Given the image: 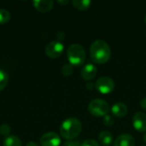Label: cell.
<instances>
[{
  "mask_svg": "<svg viewBox=\"0 0 146 146\" xmlns=\"http://www.w3.org/2000/svg\"><path fill=\"white\" fill-rule=\"evenodd\" d=\"M140 106H141L142 109H144V110H146V98H143V99L141 100V102H140Z\"/></svg>",
  "mask_w": 146,
  "mask_h": 146,
  "instance_id": "603a6c76",
  "label": "cell"
},
{
  "mask_svg": "<svg viewBox=\"0 0 146 146\" xmlns=\"http://www.w3.org/2000/svg\"><path fill=\"white\" fill-rule=\"evenodd\" d=\"M144 141L146 143V133L145 134V136H144Z\"/></svg>",
  "mask_w": 146,
  "mask_h": 146,
  "instance_id": "4316f807",
  "label": "cell"
},
{
  "mask_svg": "<svg viewBox=\"0 0 146 146\" xmlns=\"http://www.w3.org/2000/svg\"><path fill=\"white\" fill-rule=\"evenodd\" d=\"M93 86H95L92 82H89V83H87L86 84V88L88 89V90H92L93 89Z\"/></svg>",
  "mask_w": 146,
  "mask_h": 146,
  "instance_id": "cb8c5ba5",
  "label": "cell"
},
{
  "mask_svg": "<svg viewBox=\"0 0 146 146\" xmlns=\"http://www.w3.org/2000/svg\"><path fill=\"white\" fill-rule=\"evenodd\" d=\"M8 81H9L8 74L4 70L0 69V92L5 88V86L8 84Z\"/></svg>",
  "mask_w": 146,
  "mask_h": 146,
  "instance_id": "2e32d148",
  "label": "cell"
},
{
  "mask_svg": "<svg viewBox=\"0 0 146 146\" xmlns=\"http://www.w3.org/2000/svg\"><path fill=\"white\" fill-rule=\"evenodd\" d=\"M10 127L8 125V124H2L0 126V133L2 135L5 136V137H8L9 136V133H10Z\"/></svg>",
  "mask_w": 146,
  "mask_h": 146,
  "instance_id": "ffe728a7",
  "label": "cell"
},
{
  "mask_svg": "<svg viewBox=\"0 0 146 146\" xmlns=\"http://www.w3.org/2000/svg\"><path fill=\"white\" fill-rule=\"evenodd\" d=\"M27 146H39L38 144H37L36 142H33V141H30L27 144Z\"/></svg>",
  "mask_w": 146,
  "mask_h": 146,
  "instance_id": "d4e9b609",
  "label": "cell"
},
{
  "mask_svg": "<svg viewBox=\"0 0 146 146\" xmlns=\"http://www.w3.org/2000/svg\"><path fill=\"white\" fill-rule=\"evenodd\" d=\"M3 146H22L21 141L15 135H9L5 138L3 141Z\"/></svg>",
  "mask_w": 146,
  "mask_h": 146,
  "instance_id": "5bb4252c",
  "label": "cell"
},
{
  "mask_svg": "<svg viewBox=\"0 0 146 146\" xmlns=\"http://www.w3.org/2000/svg\"><path fill=\"white\" fill-rule=\"evenodd\" d=\"M82 125L81 122L76 118L66 119L60 127V133L65 139H74L78 137L81 132Z\"/></svg>",
  "mask_w": 146,
  "mask_h": 146,
  "instance_id": "7a4b0ae2",
  "label": "cell"
},
{
  "mask_svg": "<svg viewBox=\"0 0 146 146\" xmlns=\"http://www.w3.org/2000/svg\"><path fill=\"white\" fill-rule=\"evenodd\" d=\"M95 87L99 92L103 94H108L113 92L115 89V82L111 78L108 76H103L96 81Z\"/></svg>",
  "mask_w": 146,
  "mask_h": 146,
  "instance_id": "5b68a950",
  "label": "cell"
},
{
  "mask_svg": "<svg viewBox=\"0 0 146 146\" xmlns=\"http://www.w3.org/2000/svg\"><path fill=\"white\" fill-rule=\"evenodd\" d=\"M111 112L115 117H123L127 113V106L121 102L116 103L112 106Z\"/></svg>",
  "mask_w": 146,
  "mask_h": 146,
  "instance_id": "7c38bea8",
  "label": "cell"
},
{
  "mask_svg": "<svg viewBox=\"0 0 146 146\" xmlns=\"http://www.w3.org/2000/svg\"><path fill=\"white\" fill-rule=\"evenodd\" d=\"M88 110L94 116H104L110 112V105L106 101L98 98L89 104Z\"/></svg>",
  "mask_w": 146,
  "mask_h": 146,
  "instance_id": "277c9868",
  "label": "cell"
},
{
  "mask_svg": "<svg viewBox=\"0 0 146 146\" xmlns=\"http://www.w3.org/2000/svg\"><path fill=\"white\" fill-rule=\"evenodd\" d=\"M133 126L138 132L146 131V115L143 112H137L133 117Z\"/></svg>",
  "mask_w": 146,
  "mask_h": 146,
  "instance_id": "ba28073f",
  "label": "cell"
},
{
  "mask_svg": "<svg viewBox=\"0 0 146 146\" xmlns=\"http://www.w3.org/2000/svg\"><path fill=\"white\" fill-rule=\"evenodd\" d=\"M98 74L97 67L92 63L86 64L81 70V76L86 80H91L96 77Z\"/></svg>",
  "mask_w": 146,
  "mask_h": 146,
  "instance_id": "9c48e42d",
  "label": "cell"
},
{
  "mask_svg": "<svg viewBox=\"0 0 146 146\" xmlns=\"http://www.w3.org/2000/svg\"><path fill=\"white\" fill-rule=\"evenodd\" d=\"M103 121H104V124L106 127H112V126L114 125V123H115V120H114V118H113L111 115H104V120H103Z\"/></svg>",
  "mask_w": 146,
  "mask_h": 146,
  "instance_id": "d6986e66",
  "label": "cell"
},
{
  "mask_svg": "<svg viewBox=\"0 0 146 146\" xmlns=\"http://www.w3.org/2000/svg\"><path fill=\"white\" fill-rule=\"evenodd\" d=\"M40 144L42 146H59L61 144V139L57 133L49 132L41 137Z\"/></svg>",
  "mask_w": 146,
  "mask_h": 146,
  "instance_id": "52a82bcc",
  "label": "cell"
},
{
  "mask_svg": "<svg viewBox=\"0 0 146 146\" xmlns=\"http://www.w3.org/2000/svg\"><path fill=\"white\" fill-rule=\"evenodd\" d=\"M98 139L100 144H102L104 146L111 145L113 141V136L111 133L108 131H103L98 135Z\"/></svg>",
  "mask_w": 146,
  "mask_h": 146,
  "instance_id": "4fadbf2b",
  "label": "cell"
},
{
  "mask_svg": "<svg viewBox=\"0 0 146 146\" xmlns=\"http://www.w3.org/2000/svg\"><path fill=\"white\" fill-rule=\"evenodd\" d=\"M73 5L80 10H85L90 8L91 4H92V1L90 0H74L72 2Z\"/></svg>",
  "mask_w": 146,
  "mask_h": 146,
  "instance_id": "9a60e30c",
  "label": "cell"
},
{
  "mask_svg": "<svg viewBox=\"0 0 146 146\" xmlns=\"http://www.w3.org/2000/svg\"><path fill=\"white\" fill-rule=\"evenodd\" d=\"M33 4L36 9L42 13H45L53 8L54 3L51 0H34L33 1Z\"/></svg>",
  "mask_w": 146,
  "mask_h": 146,
  "instance_id": "8fae6325",
  "label": "cell"
},
{
  "mask_svg": "<svg viewBox=\"0 0 146 146\" xmlns=\"http://www.w3.org/2000/svg\"><path fill=\"white\" fill-rule=\"evenodd\" d=\"M61 72L64 76H70L74 73V67L71 64H64L61 69Z\"/></svg>",
  "mask_w": 146,
  "mask_h": 146,
  "instance_id": "ac0fdd59",
  "label": "cell"
},
{
  "mask_svg": "<svg viewBox=\"0 0 146 146\" xmlns=\"http://www.w3.org/2000/svg\"><path fill=\"white\" fill-rule=\"evenodd\" d=\"M10 20V13L5 9L0 8V24H5Z\"/></svg>",
  "mask_w": 146,
  "mask_h": 146,
  "instance_id": "e0dca14e",
  "label": "cell"
},
{
  "mask_svg": "<svg viewBox=\"0 0 146 146\" xmlns=\"http://www.w3.org/2000/svg\"><path fill=\"white\" fill-rule=\"evenodd\" d=\"M81 146H99V144L93 139H87L82 143Z\"/></svg>",
  "mask_w": 146,
  "mask_h": 146,
  "instance_id": "44dd1931",
  "label": "cell"
},
{
  "mask_svg": "<svg viewBox=\"0 0 146 146\" xmlns=\"http://www.w3.org/2000/svg\"><path fill=\"white\" fill-rule=\"evenodd\" d=\"M64 50V45L60 41H51L45 47V54L51 58H57L62 56Z\"/></svg>",
  "mask_w": 146,
  "mask_h": 146,
  "instance_id": "8992f818",
  "label": "cell"
},
{
  "mask_svg": "<svg viewBox=\"0 0 146 146\" xmlns=\"http://www.w3.org/2000/svg\"><path fill=\"white\" fill-rule=\"evenodd\" d=\"M114 146H135V139L132 135L124 133L117 137Z\"/></svg>",
  "mask_w": 146,
  "mask_h": 146,
  "instance_id": "30bf717a",
  "label": "cell"
},
{
  "mask_svg": "<svg viewBox=\"0 0 146 146\" xmlns=\"http://www.w3.org/2000/svg\"><path fill=\"white\" fill-rule=\"evenodd\" d=\"M90 56L95 63L103 64L110 60L111 50L104 40L98 39L95 40L90 47Z\"/></svg>",
  "mask_w": 146,
  "mask_h": 146,
  "instance_id": "6da1fadb",
  "label": "cell"
},
{
  "mask_svg": "<svg viewBox=\"0 0 146 146\" xmlns=\"http://www.w3.org/2000/svg\"><path fill=\"white\" fill-rule=\"evenodd\" d=\"M67 56L70 64L73 66H80L86 60V51L78 44H73L68 47Z\"/></svg>",
  "mask_w": 146,
  "mask_h": 146,
  "instance_id": "3957f363",
  "label": "cell"
},
{
  "mask_svg": "<svg viewBox=\"0 0 146 146\" xmlns=\"http://www.w3.org/2000/svg\"><path fill=\"white\" fill-rule=\"evenodd\" d=\"M145 23H146V15H145Z\"/></svg>",
  "mask_w": 146,
  "mask_h": 146,
  "instance_id": "83f0119b",
  "label": "cell"
},
{
  "mask_svg": "<svg viewBox=\"0 0 146 146\" xmlns=\"http://www.w3.org/2000/svg\"><path fill=\"white\" fill-rule=\"evenodd\" d=\"M62 146H77V143L74 141H67L62 145Z\"/></svg>",
  "mask_w": 146,
  "mask_h": 146,
  "instance_id": "7402d4cb",
  "label": "cell"
},
{
  "mask_svg": "<svg viewBox=\"0 0 146 146\" xmlns=\"http://www.w3.org/2000/svg\"><path fill=\"white\" fill-rule=\"evenodd\" d=\"M58 3H61V4H66V3H68V0H65V1H58Z\"/></svg>",
  "mask_w": 146,
  "mask_h": 146,
  "instance_id": "484cf974",
  "label": "cell"
}]
</instances>
